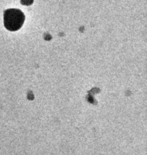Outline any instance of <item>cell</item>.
<instances>
[{
    "mask_svg": "<svg viewBox=\"0 0 147 155\" xmlns=\"http://www.w3.org/2000/svg\"><path fill=\"white\" fill-rule=\"evenodd\" d=\"M25 19L24 13L18 9L11 8L5 11L4 24L5 28L10 31H16L22 25Z\"/></svg>",
    "mask_w": 147,
    "mask_h": 155,
    "instance_id": "6da1fadb",
    "label": "cell"
}]
</instances>
